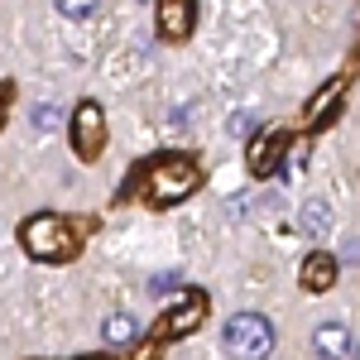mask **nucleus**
<instances>
[{
	"instance_id": "obj_1",
	"label": "nucleus",
	"mask_w": 360,
	"mask_h": 360,
	"mask_svg": "<svg viewBox=\"0 0 360 360\" xmlns=\"http://www.w3.org/2000/svg\"><path fill=\"white\" fill-rule=\"evenodd\" d=\"M20 236H25V250H29V255H34V259H49V264L72 259V255H77V245H82V231L68 221V217H29Z\"/></svg>"
},
{
	"instance_id": "obj_2",
	"label": "nucleus",
	"mask_w": 360,
	"mask_h": 360,
	"mask_svg": "<svg viewBox=\"0 0 360 360\" xmlns=\"http://www.w3.org/2000/svg\"><path fill=\"white\" fill-rule=\"evenodd\" d=\"M197 178H202L197 159H188V154H164V159H154V164L144 168V193L154 197L159 207L164 202H183L188 193H197Z\"/></svg>"
},
{
	"instance_id": "obj_3",
	"label": "nucleus",
	"mask_w": 360,
	"mask_h": 360,
	"mask_svg": "<svg viewBox=\"0 0 360 360\" xmlns=\"http://www.w3.org/2000/svg\"><path fill=\"white\" fill-rule=\"evenodd\" d=\"M221 341L236 360H264L274 351V327H269V317H259V312H236V317L226 322Z\"/></svg>"
},
{
	"instance_id": "obj_4",
	"label": "nucleus",
	"mask_w": 360,
	"mask_h": 360,
	"mask_svg": "<svg viewBox=\"0 0 360 360\" xmlns=\"http://www.w3.org/2000/svg\"><path fill=\"white\" fill-rule=\"evenodd\" d=\"M72 149H77V159H96L106 149V115L96 101H82L72 111Z\"/></svg>"
},
{
	"instance_id": "obj_5",
	"label": "nucleus",
	"mask_w": 360,
	"mask_h": 360,
	"mask_svg": "<svg viewBox=\"0 0 360 360\" xmlns=\"http://www.w3.org/2000/svg\"><path fill=\"white\" fill-rule=\"evenodd\" d=\"M202 322H207V293H202V288H188V293H183V298H178V303L164 312V322H159V336H168V341H173V336L197 332Z\"/></svg>"
},
{
	"instance_id": "obj_6",
	"label": "nucleus",
	"mask_w": 360,
	"mask_h": 360,
	"mask_svg": "<svg viewBox=\"0 0 360 360\" xmlns=\"http://www.w3.org/2000/svg\"><path fill=\"white\" fill-rule=\"evenodd\" d=\"M283 149H288V135L283 130H264V135L255 139V149H250V173L255 178H269L283 159Z\"/></svg>"
},
{
	"instance_id": "obj_7",
	"label": "nucleus",
	"mask_w": 360,
	"mask_h": 360,
	"mask_svg": "<svg viewBox=\"0 0 360 360\" xmlns=\"http://www.w3.org/2000/svg\"><path fill=\"white\" fill-rule=\"evenodd\" d=\"M159 34L164 39H188L193 34V0H159Z\"/></svg>"
},
{
	"instance_id": "obj_8",
	"label": "nucleus",
	"mask_w": 360,
	"mask_h": 360,
	"mask_svg": "<svg viewBox=\"0 0 360 360\" xmlns=\"http://www.w3.org/2000/svg\"><path fill=\"white\" fill-rule=\"evenodd\" d=\"M298 283H303L307 293H327V288L336 283V255H322V250H317V255H307Z\"/></svg>"
},
{
	"instance_id": "obj_9",
	"label": "nucleus",
	"mask_w": 360,
	"mask_h": 360,
	"mask_svg": "<svg viewBox=\"0 0 360 360\" xmlns=\"http://www.w3.org/2000/svg\"><path fill=\"white\" fill-rule=\"evenodd\" d=\"M336 221V212H332V202H322V197H312V202H303V212H298V226H303V236H327Z\"/></svg>"
},
{
	"instance_id": "obj_10",
	"label": "nucleus",
	"mask_w": 360,
	"mask_h": 360,
	"mask_svg": "<svg viewBox=\"0 0 360 360\" xmlns=\"http://www.w3.org/2000/svg\"><path fill=\"white\" fill-rule=\"evenodd\" d=\"M312 346H317V356H327V360H351V336H346V327H336V322L317 327Z\"/></svg>"
},
{
	"instance_id": "obj_11",
	"label": "nucleus",
	"mask_w": 360,
	"mask_h": 360,
	"mask_svg": "<svg viewBox=\"0 0 360 360\" xmlns=\"http://www.w3.org/2000/svg\"><path fill=\"white\" fill-rule=\"evenodd\" d=\"M341 96H346V77H332V82L307 101V120H312V125H317V120H327V115L336 111V101H341Z\"/></svg>"
},
{
	"instance_id": "obj_12",
	"label": "nucleus",
	"mask_w": 360,
	"mask_h": 360,
	"mask_svg": "<svg viewBox=\"0 0 360 360\" xmlns=\"http://www.w3.org/2000/svg\"><path fill=\"white\" fill-rule=\"evenodd\" d=\"M101 332H106V341H111V346H130L139 327H135V317H130V312H111Z\"/></svg>"
},
{
	"instance_id": "obj_13",
	"label": "nucleus",
	"mask_w": 360,
	"mask_h": 360,
	"mask_svg": "<svg viewBox=\"0 0 360 360\" xmlns=\"http://www.w3.org/2000/svg\"><path fill=\"white\" fill-rule=\"evenodd\" d=\"M29 120H34V130H49V135H53L58 125H63V106H58V101H39V106L29 111Z\"/></svg>"
},
{
	"instance_id": "obj_14",
	"label": "nucleus",
	"mask_w": 360,
	"mask_h": 360,
	"mask_svg": "<svg viewBox=\"0 0 360 360\" xmlns=\"http://www.w3.org/2000/svg\"><path fill=\"white\" fill-rule=\"evenodd\" d=\"M226 135H236V139L255 135V111H231V120H226Z\"/></svg>"
},
{
	"instance_id": "obj_15",
	"label": "nucleus",
	"mask_w": 360,
	"mask_h": 360,
	"mask_svg": "<svg viewBox=\"0 0 360 360\" xmlns=\"http://www.w3.org/2000/svg\"><path fill=\"white\" fill-rule=\"evenodd\" d=\"M96 10V0H58V15L63 20H86Z\"/></svg>"
},
{
	"instance_id": "obj_16",
	"label": "nucleus",
	"mask_w": 360,
	"mask_h": 360,
	"mask_svg": "<svg viewBox=\"0 0 360 360\" xmlns=\"http://www.w3.org/2000/svg\"><path fill=\"white\" fill-rule=\"evenodd\" d=\"M149 288H154V293H164V288H178V274H173V269H164V274L149 278Z\"/></svg>"
},
{
	"instance_id": "obj_17",
	"label": "nucleus",
	"mask_w": 360,
	"mask_h": 360,
	"mask_svg": "<svg viewBox=\"0 0 360 360\" xmlns=\"http://www.w3.org/2000/svg\"><path fill=\"white\" fill-rule=\"evenodd\" d=\"M341 259H346V264H360V236H351V240L341 245Z\"/></svg>"
},
{
	"instance_id": "obj_18",
	"label": "nucleus",
	"mask_w": 360,
	"mask_h": 360,
	"mask_svg": "<svg viewBox=\"0 0 360 360\" xmlns=\"http://www.w3.org/2000/svg\"><path fill=\"white\" fill-rule=\"evenodd\" d=\"M188 120H193V106H178V111L168 115V125H173V130H183V125H188Z\"/></svg>"
},
{
	"instance_id": "obj_19",
	"label": "nucleus",
	"mask_w": 360,
	"mask_h": 360,
	"mask_svg": "<svg viewBox=\"0 0 360 360\" xmlns=\"http://www.w3.org/2000/svg\"><path fill=\"white\" fill-rule=\"evenodd\" d=\"M250 212V197H231V217H245Z\"/></svg>"
},
{
	"instance_id": "obj_20",
	"label": "nucleus",
	"mask_w": 360,
	"mask_h": 360,
	"mask_svg": "<svg viewBox=\"0 0 360 360\" xmlns=\"http://www.w3.org/2000/svg\"><path fill=\"white\" fill-rule=\"evenodd\" d=\"M0 106H5V86H0Z\"/></svg>"
},
{
	"instance_id": "obj_21",
	"label": "nucleus",
	"mask_w": 360,
	"mask_h": 360,
	"mask_svg": "<svg viewBox=\"0 0 360 360\" xmlns=\"http://www.w3.org/2000/svg\"><path fill=\"white\" fill-rule=\"evenodd\" d=\"M351 356H356V360H360V346H356V351H351Z\"/></svg>"
}]
</instances>
